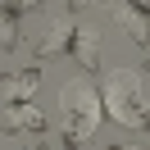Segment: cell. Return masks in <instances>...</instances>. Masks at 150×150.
Instances as JSON below:
<instances>
[{
	"mask_svg": "<svg viewBox=\"0 0 150 150\" xmlns=\"http://www.w3.org/2000/svg\"><path fill=\"white\" fill-rule=\"evenodd\" d=\"M114 150H146V146H114Z\"/></svg>",
	"mask_w": 150,
	"mask_h": 150,
	"instance_id": "9c48e42d",
	"label": "cell"
},
{
	"mask_svg": "<svg viewBox=\"0 0 150 150\" xmlns=\"http://www.w3.org/2000/svg\"><path fill=\"white\" fill-rule=\"evenodd\" d=\"M37 86H41V68L37 64H32V68H18V73L5 77V100H9V105H32Z\"/></svg>",
	"mask_w": 150,
	"mask_h": 150,
	"instance_id": "5b68a950",
	"label": "cell"
},
{
	"mask_svg": "<svg viewBox=\"0 0 150 150\" xmlns=\"http://www.w3.org/2000/svg\"><path fill=\"white\" fill-rule=\"evenodd\" d=\"M32 5H0V50H18V32Z\"/></svg>",
	"mask_w": 150,
	"mask_h": 150,
	"instance_id": "8992f818",
	"label": "cell"
},
{
	"mask_svg": "<svg viewBox=\"0 0 150 150\" xmlns=\"http://www.w3.org/2000/svg\"><path fill=\"white\" fill-rule=\"evenodd\" d=\"M37 150H46V146H37Z\"/></svg>",
	"mask_w": 150,
	"mask_h": 150,
	"instance_id": "30bf717a",
	"label": "cell"
},
{
	"mask_svg": "<svg viewBox=\"0 0 150 150\" xmlns=\"http://www.w3.org/2000/svg\"><path fill=\"white\" fill-rule=\"evenodd\" d=\"M114 18H118V28L127 32L137 46H146L150 37V23H146V9H137V5H114Z\"/></svg>",
	"mask_w": 150,
	"mask_h": 150,
	"instance_id": "52a82bcc",
	"label": "cell"
},
{
	"mask_svg": "<svg viewBox=\"0 0 150 150\" xmlns=\"http://www.w3.org/2000/svg\"><path fill=\"white\" fill-rule=\"evenodd\" d=\"M100 109L109 114L114 123H123V127H146V114H150L146 73H137V68H114L109 82H105Z\"/></svg>",
	"mask_w": 150,
	"mask_h": 150,
	"instance_id": "7a4b0ae2",
	"label": "cell"
},
{
	"mask_svg": "<svg viewBox=\"0 0 150 150\" xmlns=\"http://www.w3.org/2000/svg\"><path fill=\"white\" fill-rule=\"evenodd\" d=\"M68 37H73V14H68V18H55L46 28V37H41V55H59V50H68Z\"/></svg>",
	"mask_w": 150,
	"mask_h": 150,
	"instance_id": "ba28073f",
	"label": "cell"
},
{
	"mask_svg": "<svg viewBox=\"0 0 150 150\" xmlns=\"http://www.w3.org/2000/svg\"><path fill=\"white\" fill-rule=\"evenodd\" d=\"M59 109H64V132H59V141H64L68 150H82L86 141L96 137L100 118H105L96 82H86V77L64 82V86H59Z\"/></svg>",
	"mask_w": 150,
	"mask_h": 150,
	"instance_id": "6da1fadb",
	"label": "cell"
},
{
	"mask_svg": "<svg viewBox=\"0 0 150 150\" xmlns=\"http://www.w3.org/2000/svg\"><path fill=\"white\" fill-rule=\"evenodd\" d=\"M68 55L77 59V68L96 73L100 68V32L86 28V23H73V37H68Z\"/></svg>",
	"mask_w": 150,
	"mask_h": 150,
	"instance_id": "3957f363",
	"label": "cell"
},
{
	"mask_svg": "<svg viewBox=\"0 0 150 150\" xmlns=\"http://www.w3.org/2000/svg\"><path fill=\"white\" fill-rule=\"evenodd\" d=\"M0 132H5V137H41V132H46V114H41L37 105H9Z\"/></svg>",
	"mask_w": 150,
	"mask_h": 150,
	"instance_id": "277c9868",
	"label": "cell"
}]
</instances>
